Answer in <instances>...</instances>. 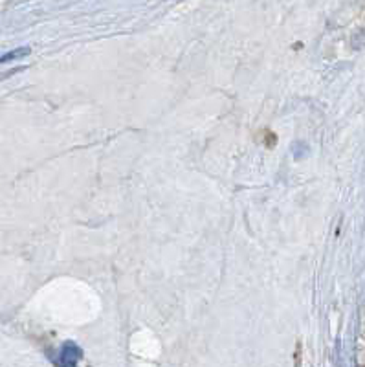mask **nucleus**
<instances>
[{"label": "nucleus", "mask_w": 365, "mask_h": 367, "mask_svg": "<svg viewBox=\"0 0 365 367\" xmlns=\"http://www.w3.org/2000/svg\"><path fill=\"white\" fill-rule=\"evenodd\" d=\"M81 356H83V351H81L80 345H75L74 341L68 340L62 344L58 363H61V366H66V367H74L80 363Z\"/></svg>", "instance_id": "obj_1"}, {"label": "nucleus", "mask_w": 365, "mask_h": 367, "mask_svg": "<svg viewBox=\"0 0 365 367\" xmlns=\"http://www.w3.org/2000/svg\"><path fill=\"white\" fill-rule=\"evenodd\" d=\"M30 53H31L30 48L13 50V52H9V53H6V55H2V57H0V62H8V61H13V59L26 57V55H30Z\"/></svg>", "instance_id": "obj_2"}]
</instances>
